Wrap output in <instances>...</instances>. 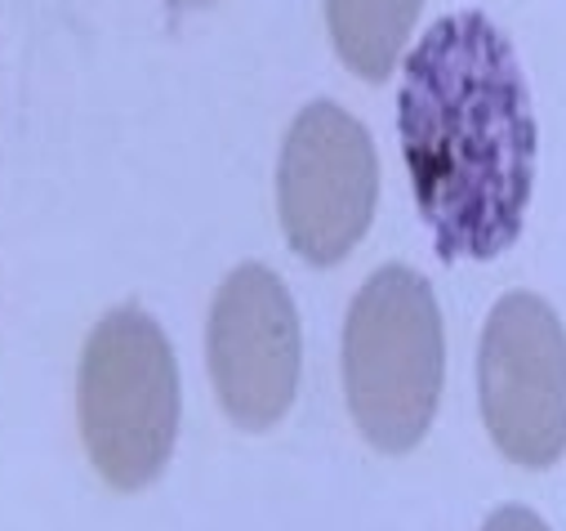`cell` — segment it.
Here are the masks:
<instances>
[{"label": "cell", "instance_id": "obj_1", "mask_svg": "<svg viewBox=\"0 0 566 531\" xmlns=\"http://www.w3.org/2000/svg\"><path fill=\"white\" fill-rule=\"evenodd\" d=\"M401 153L442 259H495L526 219L535 116L509 37L486 14H447L401 67Z\"/></svg>", "mask_w": 566, "mask_h": 531}, {"label": "cell", "instance_id": "obj_2", "mask_svg": "<svg viewBox=\"0 0 566 531\" xmlns=\"http://www.w3.org/2000/svg\"><path fill=\"white\" fill-rule=\"evenodd\" d=\"M447 375L438 300L415 269L388 263L353 300L344 326V393L361 438L401 456L423 442Z\"/></svg>", "mask_w": 566, "mask_h": 531}, {"label": "cell", "instance_id": "obj_3", "mask_svg": "<svg viewBox=\"0 0 566 531\" xmlns=\"http://www.w3.org/2000/svg\"><path fill=\"white\" fill-rule=\"evenodd\" d=\"M76 416L94 469L116 491H144L161 478L179 438V366L148 313L116 309L94 326L81 353Z\"/></svg>", "mask_w": 566, "mask_h": 531}, {"label": "cell", "instance_id": "obj_4", "mask_svg": "<svg viewBox=\"0 0 566 531\" xmlns=\"http://www.w3.org/2000/svg\"><path fill=\"white\" fill-rule=\"evenodd\" d=\"M482 420L522 469H548L566 451V331L539 295H504L478 353Z\"/></svg>", "mask_w": 566, "mask_h": 531}, {"label": "cell", "instance_id": "obj_5", "mask_svg": "<svg viewBox=\"0 0 566 531\" xmlns=\"http://www.w3.org/2000/svg\"><path fill=\"white\" fill-rule=\"evenodd\" d=\"M379 197V162L366 125L335 103H308L276 170V206L286 241L308 263H339L370 228Z\"/></svg>", "mask_w": 566, "mask_h": 531}, {"label": "cell", "instance_id": "obj_6", "mask_svg": "<svg viewBox=\"0 0 566 531\" xmlns=\"http://www.w3.org/2000/svg\"><path fill=\"white\" fill-rule=\"evenodd\" d=\"M210 379L232 425L263 434L295 407L300 313L291 291L263 263H241L210 309Z\"/></svg>", "mask_w": 566, "mask_h": 531}, {"label": "cell", "instance_id": "obj_7", "mask_svg": "<svg viewBox=\"0 0 566 531\" xmlns=\"http://www.w3.org/2000/svg\"><path fill=\"white\" fill-rule=\"evenodd\" d=\"M419 6L423 0H326L331 41L344 67L361 81H384L415 32Z\"/></svg>", "mask_w": 566, "mask_h": 531}, {"label": "cell", "instance_id": "obj_8", "mask_svg": "<svg viewBox=\"0 0 566 531\" xmlns=\"http://www.w3.org/2000/svg\"><path fill=\"white\" fill-rule=\"evenodd\" d=\"M482 531H548V527H544V518H535L531 509L509 504V509H495Z\"/></svg>", "mask_w": 566, "mask_h": 531}, {"label": "cell", "instance_id": "obj_9", "mask_svg": "<svg viewBox=\"0 0 566 531\" xmlns=\"http://www.w3.org/2000/svg\"><path fill=\"white\" fill-rule=\"evenodd\" d=\"M175 6H188V10H201V6H210V0H175Z\"/></svg>", "mask_w": 566, "mask_h": 531}]
</instances>
